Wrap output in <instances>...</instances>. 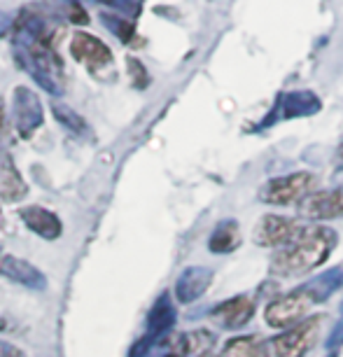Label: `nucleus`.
I'll return each mask as SVG.
<instances>
[{"instance_id": "obj_1", "label": "nucleus", "mask_w": 343, "mask_h": 357, "mask_svg": "<svg viewBox=\"0 0 343 357\" xmlns=\"http://www.w3.org/2000/svg\"><path fill=\"white\" fill-rule=\"evenodd\" d=\"M336 243H339V236L332 227H304L297 238L273 252L271 261H268V271L275 278H301L325 264Z\"/></svg>"}, {"instance_id": "obj_2", "label": "nucleus", "mask_w": 343, "mask_h": 357, "mask_svg": "<svg viewBox=\"0 0 343 357\" xmlns=\"http://www.w3.org/2000/svg\"><path fill=\"white\" fill-rule=\"evenodd\" d=\"M12 47L15 59L47 93H63V63L54 52V38L33 36V33L12 26Z\"/></svg>"}, {"instance_id": "obj_3", "label": "nucleus", "mask_w": 343, "mask_h": 357, "mask_svg": "<svg viewBox=\"0 0 343 357\" xmlns=\"http://www.w3.org/2000/svg\"><path fill=\"white\" fill-rule=\"evenodd\" d=\"M318 304L313 299V294L308 292L306 285H301L297 289L287 294H280L275 296L273 301H268L266 308H264V322L271 329H290L299 322H304L306 318H311V308Z\"/></svg>"}, {"instance_id": "obj_4", "label": "nucleus", "mask_w": 343, "mask_h": 357, "mask_svg": "<svg viewBox=\"0 0 343 357\" xmlns=\"http://www.w3.org/2000/svg\"><path fill=\"white\" fill-rule=\"evenodd\" d=\"M315 183H318V178L308 171L280 175V178L266 180V183L259 187L257 199L261 201V204L278 206V208H285V206H292V204L299 206L308 194H313Z\"/></svg>"}, {"instance_id": "obj_5", "label": "nucleus", "mask_w": 343, "mask_h": 357, "mask_svg": "<svg viewBox=\"0 0 343 357\" xmlns=\"http://www.w3.org/2000/svg\"><path fill=\"white\" fill-rule=\"evenodd\" d=\"M322 110V98L311 89H292V91H280L275 96V103L271 110L264 114V119L259 122V129H271V126L280 122H290V119L301 117H313Z\"/></svg>"}, {"instance_id": "obj_6", "label": "nucleus", "mask_w": 343, "mask_h": 357, "mask_svg": "<svg viewBox=\"0 0 343 357\" xmlns=\"http://www.w3.org/2000/svg\"><path fill=\"white\" fill-rule=\"evenodd\" d=\"M322 318L320 315H311L304 322L294 325L285 332L275 334L273 339H268V353L271 357H306L308 350L315 346L320 336Z\"/></svg>"}, {"instance_id": "obj_7", "label": "nucleus", "mask_w": 343, "mask_h": 357, "mask_svg": "<svg viewBox=\"0 0 343 357\" xmlns=\"http://www.w3.org/2000/svg\"><path fill=\"white\" fill-rule=\"evenodd\" d=\"M306 225H301L299 220L285 218V215H261L259 222L252 229V241L259 248H271V250H280L285 248L290 241H294L299 236V231Z\"/></svg>"}, {"instance_id": "obj_8", "label": "nucleus", "mask_w": 343, "mask_h": 357, "mask_svg": "<svg viewBox=\"0 0 343 357\" xmlns=\"http://www.w3.org/2000/svg\"><path fill=\"white\" fill-rule=\"evenodd\" d=\"M12 110H15V126L19 136L31 138L40 126H43V103H40L38 93L29 86H17L12 93Z\"/></svg>"}, {"instance_id": "obj_9", "label": "nucleus", "mask_w": 343, "mask_h": 357, "mask_svg": "<svg viewBox=\"0 0 343 357\" xmlns=\"http://www.w3.org/2000/svg\"><path fill=\"white\" fill-rule=\"evenodd\" d=\"M299 218L308 222H329L343 218V187L313 192L297 206Z\"/></svg>"}, {"instance_id": "obj_10", "label": "nucleus", "mask_w": 343, "mask_h": 357, "mask_svg": "<svg viewBox=\"0 0 343 357\" xmlns=\"http://www.w3.org/2000/svg\"><path fill=\"white\" fill-rule=\"evenodd\" d=\"M70 54L79 63H84L89 70H100L112 66V52L103 40H98L91 33L77 31L70 40Z\"/></svg>"}, {"instance_id": "obj_11", "label": "nucleus", "mask_w": 343, "mask_h": 357, "mask_svg": "<svg viewBox=\"0 0 343 357\" xmlns=\"http://www.w3.org/2000/svg\"><path fill=\"white\" fill-rule=\"evenodd\" d=\"M254 311H257V306H254V299L247 294H236L231 296V299L222 301L211 311V318L218 327L222 329H243L247 322L254 318Z\"/></svg>"}, {"instance_id": "obj_12", "label": "nucleus", "mask_w": 343, "mask_h": 357, "mask_svg": "<svg viewBox=\"0 0 343 357\" xmlns=\"http://www.w3.org/2000/svg\"><path fill=\"white\" fill-rule=\"evenodd\" d=\"M215 280V271L208 266H187L176 280V299L180 304H194L211 289Z\"/></svg>"}, {"instance_id": "obj_13", "label": "nucleus", "mask_w": 343, "mask_h": 357, "mask_svg": "<svg viewBox=\"0 0 343 357\" xmlns=\"http://www.w3.org/2000/svg\"><path fill=\"white\" fill-rule=\"evenodd\" d=\"M0 275L33 289V292H43L47 287L45 273H40V268L29 264L26 259L15 257V255H3V257H0Z\"/></svg>"}, {"instance_id": "obj_14", "label": "nucleus", "mask_w": 343, "mask_h": 357, "mask_svg": "<svg viewBox=\"0 0 343 357\" xmlns=\"http://www.w3.org/2000/svg\"><path fill=\"white\" fill-rule=\"evenodd\" d=\"M19 218H22V222L33 234H38L40 238H45V241H56L63 231L61 220H59L52 211H45V208H40V206L22 208Z\"/></svg>"}, {"instance_id": "obj_15", "label": "nucleus", "mask_w": 343, "mask_h": 357, "mask_svg": "<svg viewBox=\"0 0 343 357\" xmlns=\"http://www.w3.org/2000/svg\"><path fill=\"white\" fill-rule=\"evenodd\" d=\"M173 325H176V308L171 304V296L168 294H161L157 301H154V306L150 308V313H147V339L152 343H157L159 339H164V336L171 332Z\"/></svg>"}, {"instance_id": "obj_16", "label": "nucleus", "mask_w": 343, "mask_h": 357, "mask_svg": "<svg viewBox=\"0 0 343 357\" xmlns=\"http://www.w3.org/2000/svg\"><path fill=\"white\" fill-rule=\"evenodd\" d=\"M26 194H29V187H26L15 161L8 152H0V199L15 204V201H22Z\"/></svg>"}, {"instance_id": "obj_17", "label": "nucleus", "mask_w": 343, "mask_h": 357, "mask_svg": "<svg viewBox=\"0 0 343 357\" xmlns=\"http://www.w3.org/2000/svg\"><path fill=\"white\" fill-rule=\"evenodd\" d=\"M241 245V227L236 220H222L208 238V250L213 255H229Z\"/></svg>"}, {"instance_id": "obj_18", "label": "nucleus", "mask_w": 343, "mask_h": 357, "mask_svg": "<svg viewBox=\"0 0 343 357\" xmlns=\"http://www.w3.org/2000/svg\"><path fill=\"white\" fill-rule=\"evenodd\" d=\"M220 357H271L268 343L259 336H234L224 343Z\"/></svg>"}, {"instance_id": "obj_19", "label": "nucleus", "mask_w": 343, "mask_h": 357, "mask_svg": "<svg viewBox=\"0 0 343 357\" xmlns=\"http://www.w3.org/2000/svg\"><path fill=\"white\" fill-rule=\"evenodd\" d=\"M304 285H306L308 292L313 294V299L318 301V304H322V301H327L329 296H332L334 292H339V289L343 287V268L334 266L325 273H318L315 278L304 282Z\"/></svg>"}, {"instance_id": "obj_20", "label": "nucleus", "mask_w": 343, "mask_h": 357, "mask_svg": "<svg viewBox=\"0 0 343 357\" xmlns=\"http://www.w3.org/2000/svg\"><path fill=\"white\" fill-rule=\"evenodd\" d=\"M100 24H103L119 43L131 45L133 40H136V26H133V22H129L126 17L112 15V12H100Z\"/></svg>"}, {"instance_id": "obj_21", "label": "nucleus", "mask_w": 343, "mask_h": 357, "mask_svg": "<svg viewBox=\"0 0 343 357\" xmlns=\"http://www.w3.org/2000/svg\"><path fill=\"white\" fill-rule=\"evenodd\" d=\"M52 114L56 117V122L61 124L63 129H68L70 133H77V136H82V133H86V122H84V117H82V114H77L70 105L54 103V105H52Z\"/></svg>"}, {"instance_id": "obj_22", "label": "nucleus", "mask_w": 343, "mask_h": 357, "mask_svg": "<svg viewBox=\"0 0 343 357\" xmlns=\"http://www.w3.org/2000/svg\"><path fill=\"white\" fill-rule=\"evenodd\" d=\"M126 66H129L131 84L136 86V89H147V84H150V75H147L145 66L140 63L138 59H133V56L126 59Z\"/></svg>"}, {"instance_id": "obj_23", "label": "nucleus", "mask_w": 343, "mask_h": 357, "mask_svg": "<svg viewBox=\"0 0 343 357\" xmlns=\"http://www.w3.org/2000/svg\"><path fill=\"white\" fill-rule=\"evenodd\" d=\"M100 5H107V8H114L119 12H129L131 17L140 15V3L138 0H96Z\"/></svg>"}, {"instance_id": "obj_24", "label": "nucleus", "mask_w": 343, "mask_h": 357, "mask_svg": "<svg viewBox=\"0 0 343 357\" xmlns=\"http://www.w3.org/2000/svg\"><path fill=\"white\" fill-rule=\"evenodd\" d=\"M343 346V318L339 320V325H336L332 329V334H329V339H327V350H339Z\"/></svg>"}, {"instance_id": "obj_25", "label": "nucleus", "mask_w": 343, "mask_h": 357, "mask_svg": "<svg viewBox=\"0 0 343 357\" xmlns=\"http://www.w3.org/2000/svg\"><path fill=\"white\" fill-rule=\"evenodd\" d=\"M0 357H26V353L22 348L12 346V343L0 341Z\"/></svg>"}, {"instance_id": "obj_26", "label": "nucleus", "mask_w": 343, "mask_h": 357, "mask_svg": "<svg viewBox=\"0 0 343 357\" xmlns=\"http://www.w3.org/2000/svg\"><path fill=\"white\" fill-rule=\"evenodd\" d=\"M12 26H15V19H12L10 15H5V12H0V38H3Z\"/></svg>"}, {"instance_id": "obj_27", "label": "nucleus", "mask_w": 343, "mask_h": 357, "mask_svg": "<svg viewBox=\"0 0 343 357\" xmlns=\"http://www.w3.org/2000/svg\"><path fill=\"white\" fill-rule=\"evenodd\" d=\"M334 166L339 168V171H343V140L339 145H336V150H334Z\"/></svg>"}, {"instance_id": "obj_28", "label": "nucleus", "mask_w": 343, "mask_h": 357, "mask_svg": "<svg viewBox=\"0 0 343 357\" xmlns=\"http://www.w3.org/2000/svg\"><path fill=\"white\" fill-rule=\"evenodd\" d=\"M197 357H220V355H213V353H204V355H197Z\"/></svg>"}, {"instance_id": "obj_29", "label": "nucleus", "mask_w": 343, "mask_h": 357, "mask_svg": "<svg viewBox=\"0 0 343 357\" xmlns=\"http://www.w3.org/2000/svg\"><path fill=\"white\" fill-rule=\"evenodd\" d=\"M0 227H3V211H0Z\"/></svg>"}, {"instance_id": "obj_30", "label": "nucleus", "mask_w": 343, "mask_h": 357, "mask_svg": "<svg viewBox=\"0 0 343 357\" xmlns=\"http://www.w3.org/2000/svg\"><path fill=\"white\" fill-rule=\"evenodd\" d=\"M166 357H178V355H176V353H171V355H166Z\"/></svg>"}]
</instances>
